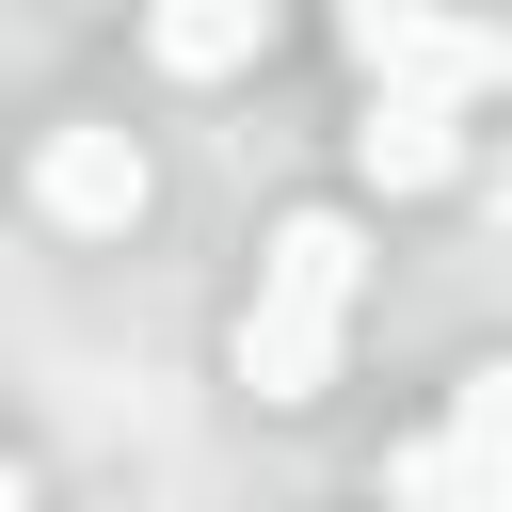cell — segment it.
<instances>
[{
    "instance_id": "6da1fadb",
    "label": "cell",
    "mask_w": 512,
    "mask_h": 512,
    "mask_svg": "<svg viewBox=\"0 0 512 512\" xmlns=\"http://www.w3.org/2000/svg\"><path fill=\"white\" fill-rule=\"evenodd\" d=\"M336 48L368 64V96H432V112H464V96L512 80V32L496 16H432V0H352Z\"/></svg>"
},
{
    "instance_id": "7a4b0ae2",
    "label": "cell",
    "mask_w": 512,
    "mask_h": 512,
    "mask_svg": "<svg viewBox=\"0 0 512 512\" xmlns=\"http://www.w3.org/2000/svg\"><path fill=\"white\" fill-rule=\"evenodd\" d=\"M32 208H48V224H80V240L144 224V144H128L112 112H64V128L32 144Z\"/></svg>"
},
{
    "instance_id": "3957f363",
    "label": "cell",
    "mask_w": 512,
    "mask_h": 512,
    "mask_svg": "<svg viewBox=\"0 0 512 512\" xmlns=\"http://www.w3.org/2000/svg\"><path fill=\"white\" fill-rule=\"evenodd\" d=\"M336 336H352V304L256 288V304H240V384H256V400H320V384H336Z\"/></svg>"
},
{
    "instance_id": "277c9868",
    "label": "cell",
    "mask_w": 512,
    "mask_h": 512,
    "mask_svg": "<svg viewBox=\"0 0 512 512\" xmlns=\"http://www.w3.org/2000/svg\"><path fill=\"white\" fill-rule=\"evenodd\" d=\"M352 160H368V192H448V176H464V112L368 96V112H352Z\"/></svg>"
},
{
    "instance_id": "5b68a950",
    "label": "cell",
    "mask_w": 512,
    "mask_h": 512,
    "mask_svg": "<svg viewBox=\"0 0 512 512\" xmlns=\"http://www.w3.org/2000/svg\"><path fill=\"white\" fill-rule=\"evenodd\" d=\"M256 288H320V304H352V288H368L352 208H288V224H272V256H256Z\"/></svg>"
},
{
    "instance_id": "8992f818",
    "label": "cell",
    "mask_w": 512,
    "mask_h": 512,
    "mask_svg": "<svg viewBox=\"0 0 512 512\" xmlns=\"http://www.w3.org/2000/svg\"><path fill=\"white\" fill-rule=\"evenodd\" d=\"M256 48H272L256 0H176V16H160V64H176V80H224V64H256Z\"/></svg>"
},
{
    "instance_id": "52a82bcc",
    "label": "cell",
    "mask_w": 512,
    "mask_h": 512,
    "mask_svg": "<svg viewBox=\"0 0 512 512\" xmlns=\"http://www.w3.org/2000/svg\"><path fill=\"white\" fill-rule=\"evenodd\" d=\"M0 512H32V464H0Z\"/></svg>"
}]
</instances>
